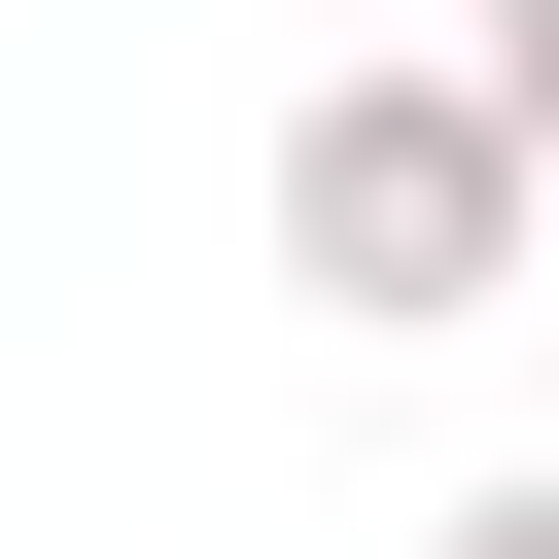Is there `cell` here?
<instances>
[{
	"label": "cell",
	"mask_w": 559,
	"mask_h": 559,
	"mask_svg": "<svg viewBox=\"0 0 559 559\" xmlns=\"http://www.w3.org/2000/svg\"><path fill=\"white\" fill-rule=\"evenodd\" d=\"M419 559H559V489H454V524H419Z\"/></svg>",
	"instance_id": "2"
},
{
	"label": "cell",
	"mask_w": 559,
	"mask_h": 559,
	"mask_svg": "<svg viewBox=\"0 0 559 559\" xmlns=\"http://www.w3.org/2000/svg\"><path fill=\"white\" fill-rule=\"evenodd\" d=\"M524 245H559V140L419 35V70H314L280 105V280L314 314H384V349H454V314H524Z\"/></svg>",
	"instance_id": "1"
}]
</instances>
